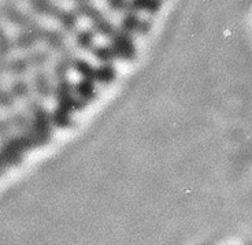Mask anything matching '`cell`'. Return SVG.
<instances>
[{
	"instance_id": "obj_7",
	"label": "cell",
	"mask_w": 252,
	"mask_h": 245,
	"mask_svg": "<svg viewBox=\"0 0 252 245\" xmlns=\"http://www.w3.org/2000/svg\"><path fill=\"white\" fill-rule=\"evenodd\" d=\"M91 52L101 63H113L114 59H117L113 48L110 45H94Z\"/></svg>"
},
{
	"instance_id": "obj_6",
	"label": "cell",
	"mask_w": 252,
	"mask_h": 245,
	"mask_svg": "<svg viewBox=\"0 0 252 245\" xmlns=\"http://www.w3.org/2000/svg\"><path fill=\"white\" fill-rule=\"evenodd\" d=\"M71 70H74L76 73H78L82 78L91 80V81L94 82V67L91 63L76 58L74 62H73V66H71Z\"/></svg>"
},
{
	"instance_id": "obj_4",
	"label": "cell",
	"mask_w": 252,
	"mask_h": 245,
	"mask_svg": "<svg viewBox=\"0 0 252 245\" xmlns=\"http://www.w3.org/2000/svg\"><path fill=\"white\" fill-rule=\"evenodd\" d=\"M115 69L111 66V63H103L100 66L94 67V82L108 84L115 78Z\"/></svg>"
},
{
	"instance_id": "obj_1",
	"label": "cell",
	"mask_w": 252,
	"mask_h": 245,
	"mask_svg": "<svg viewBox=\"0 0 252 245\" xmlns=\"http://www.w3.org/2000/svg\"><path fill=\"white\" fill-rule=\"evenodd\" d=\"M111 40L110 47L113 48L114 54L117 59H122V61H130L134 58L136 54V47L133 44L132 36L126 31L118 29L117 33L114 34Z\"/></svg>"
},
{
	"instance_id": "obj_3",
	"label": "cell",
	"mask_w": 252,
	"mask_h": 245,
	"mask_svg": "<svg viewBox=\"0 0 252 245\" xmlns=\"http://www.w3.org/2000/svg\"><path fill=\"white\" fill-rule=\"evenodd\" d=\"M94 33L92 29H82L77 31L74 37H76V45L78 48L85 51H91L94 47Z\"/></svg>"
},
{
	"instance_id": "obj_5",
	"label": "cell",
	"mask_w": 252,
	"mask_h": 245,
	"mask_svg": "<svg viewBox=\"0 0 252 245\" xmlns=\"http://www.w3.org/2000/svg\"><path fill=\"white\" fill-rule=\"evenodd\" d=\"M74 91H76L77 96H78L80 99H82V100H92L94 97V81L82 78V81L78 82L76 87H74Z\"/></svg>"
},
{
	"instance_id": "obj_2",
	"label": "cell",
	"mask_w": 252,
	"mask_h": 245,
	"mask_svg": "<svg viewBox=\"0 0 252 245\" xmlns=\"http://www.w3.org/2000/svg\"><path fill=\"white\" fill-rule=\"evenodd\" d=\"M33 88L36 91L38 97H41V99H50V97H52V94H54V87H52L50 76L47 74L44 67L34 69Z\"/></svg>"
}]
</instances>
